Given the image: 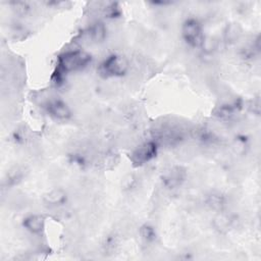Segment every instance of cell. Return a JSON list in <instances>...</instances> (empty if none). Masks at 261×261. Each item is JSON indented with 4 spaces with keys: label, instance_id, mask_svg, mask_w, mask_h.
<instances>
[{
    "label": "cell",
    "instance_id": "5b68a950",
    "mask_svg": "<svg viewBox=\"0 0 261 261\" xmlns=\"http://www.w3.org/2000/svg\"><path fill=\"white\" fill-rule=\"evenodd\" d=\"M46 109L50 115L60 120H66L71 116L70 108L60 99L49 100L46 103Z\"/></svg>",
    "mask_w": 261,
    "mask_h": 261
},
{
    "label": "cell",
    "instance_id": "ba28073f",
    "mask_svg": "<svg viewBox=\"0 0 261 261\" xmlns=\"http://www.w3.org/2000/svg\"><path fill=\"white\" fill-rule=\"evenodd\" d=\"M67 196L66 193L59 188L56 189H52L51 191L47 192L44 197V203L51 206V207H57V206H61L66 202Z\"/></svg>",
    "mask_w": 261,
    "mask_h": 261
},
{
    "label": "cell",
    "instance_id": "3957f363",
    "mask_svg": "<svg viewBox=\"0 0 261 261\" xmlns=\"http://www.w3.org/2000/svg\"><path fill=\"white\" fill-rule=\"evenodd\" d=\"M129 67L127 59L121 55L112 54L108 56L100 65V72L105 76H122Z\"/></svg>",
    "mask_w": 261,
    "mask_h": 261
},
{
    "label": "cell",
    "instance_id": "277c9868",
    "mask_svg": "<svg viewBox=\"0 0 261 261\" xmlns=\"http://www.w3.org/2000/svg\"><path fill=\"white\" fill-rule=\"evenodd\" d=\"M158 145L155 141H149L138 146L130 154L132 162L137 165H143L152 160L157 153Z\"/></svg>",
    "mask_w": 261,
    "mask_h": 261
},
{
    "label": "cell",
    "instance_id": "8992f818",
    "mask_svg": "<svg viewBox=\"0 0 261 261\" xmlns=\"http://www.w3.org/2000/svg\"><path fill=\"white\" fill-rule=\"evenodd\" d=\"M185 175L186 172L181 167H171L164 173L163 184L168 189H175L185 180Z\"/></svg>",
    "mask_w": 261,
    "mask_h": 261
},
{
    "label": "cell",
    "instance_id": "6da1fadb",
    "mask_svg": "<svg viewBox=\"0 0 261 261\" xmlns=\"http://www.w3.org/2000/svg\"><path fill=\"white\" fill-rule=\"evenodd\" d=\"M91 60V55L82 50H71L63 53L58 57L56 81L59 82L64 73L85 68Z\"/></svg>",
    "mask_w": 261,
    "mask_h": 261
},
{
    "label": "cell",
    "instance_id": "30bf717a",
    "mask_svg": "<svg viewBox=\"0 0 261 261\" xmlns=\"http://www.w3.org/2000/svg\"><path fill=\"white\" fill-rule=\"evenodd\" d=\"M140 236L145 242H153L156 238V231L153 226L145 224L140 228Z\"/></svg>",
    "mask_w": 261,
    "mask_h": 261
},
{
    "label": "cell",
    "instance_id": "9c48e42d",
    "mask_svg": "<svg viewBox=\"0 0 261 261\" xmlns=\"http://www.w3.org/2000/svg\"><path fill=\"white\" fill-rule=\"evenodd\" d=\"M106 35H107V31H106V28L105 25L100 22V21H97L95 22L89 30V37L92 41L94 42H103L106 38Z\"/></svg>",
    "mask_w": 261,
    "mask_h": 261
},
{
    "label": "cell",
    "instance_id": "8fae6325",
    "mask_svg": "<svg viewBox=\"0 0 261 261\" xmlns=\"http://www.w3.org/2000/svg\"><path fill=\"white\" fill-rule=\"evenodd\" d=\"M208 204L214 208V209H220L223 205V200L220 196L218 195H211L209 197V201H208Z\"/></svg>",
    "mask_w": 261,
    "mask_h": 261
},
{
    "label": "cell",
    "instance_id": "52a82bcc",
    "mask_svg": "<svg viewBox=\"0 0 261 261\" xmlns=\"http://www.w3.org/2000/svg\"><path fill=\"white\" fill-rule=\"evenodd\" d=\"M45 217L41 214H31L27 216L23 221L22 225L23 227L30 231L31 233L38 234L41 233L45 228Z\"/></svg>",
    "mask_w": 261,
    "mask_h": 261
},
{
    "label": "cell",
    "instance_id": "7a4b0ae2",
    "mask_svg": "<svg viewBox=\"0 0 261 261\" xmlns=\"http://www.w3.org/2000/svg\"><path fill=\"white\" fill-rule=\"evenodd\" d=\"M181 36L185 42L191 47H202L205 36L202 24L195 18L185 20L181 27Z\"/></svg>",
    "mask_w": 261,
    "mask_h": 261
}]
</instances>
